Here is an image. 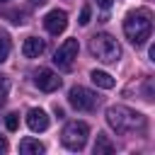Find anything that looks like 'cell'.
<instances>
[{
	"label": "cell",
	"instance_id": "6da1fadb",
	"mask_svg": "<svg viewBox=\"0 0 155 155\" xmlns=\"http://www.w3.org/2000/svg\"><path fill=\"white\" fill-rule=\"evenodd\" d=\"M107 124L121 133V136H131V133H143L148 121L140 111L136 109H128V107H121V104H114L107 109Z\"/></svg>",
	"mask_w": 155,
	"mask_h": 155
},
{
	"label": "cell",
	"instance_id": "7a4b0ae2",
	"mask_svg": "<svg viewBox=\"0 0 155 155\" xmlns=\"http://www.w3.org/2000/svg\"><path fill=\"white\" fill-rule=\"evenodd\" d=\"M150 31H153V12L140 7V10H133L126 15L124 19V34L128 36L131 44L136 46H143L148 39H150Z\"/></svg>",
	"mask_w": 155,
	"mask_h": 155
},
{
	"label": "cell",
	"instance_id": "3957f363",
	"mask_svg": "<svg viewBox=\"0 0 155 155\" xmlns=\"http://www.w3.org/2000/svg\"><path fill=\"white\" fill-rule=\"evenodd\" d=\"M90 51L92 56H97L102 63H116L119 56H121V46L114 36L109 34H94L90 39Z\"/></svg>",
	"mask_w": 155,
	"mask_h": 155
},
{
	"label": "cell",
	"instance_id": "277c9868",
	"mask_svg": "<svg viewBox=\"0 0 155 155\" xmlns=\"http://www.w3.org/2000/svg\"><path fill=\"white\" fill-rule=\"evenodd\" d=\"M87 136H90V126L85 121H70L61 133V143L68 150H82L87 143Z\"/></svg>",
	"mask_w": 155,
	"mask_h": 155
},
{
	"label": "cell",
	"instance_id": "5b68a950",
	"mask_svg": "<svg viewBox=\"0 0 155 155\" xmlns=\"http://www.w3.org/2000/svg\"><path fill=\"white\" fill-rule=\"evenodd\" d=\"M68 102H70V107L78 109V111H92V109L97 107V94H94L92 90L82 87V85H75V87H70V92H68Z\"/></svg>",
	"mask_w": 155,
	"mask_h": 155
},
{
	"label": "cell",
	"instance_id": "8992f818",
	"mask_svg": "<svg viewBox=\"0 0 155 155\" xmlns=\"http://www.w3.org/2000/svg\"><path fill=\"white\" fill-rule=\"evenodd\" d=\"M78 51H80L78 39H65V41L58 46V51L53 53V63H56L61 70H70L73 63H75V58H78Z\"/></svg>",
	"mask_w": 155,
	"mask_h": 155
},
{
	"label": "cell",
	"instance_id": "52a82bcc",
	"mask_svg": "<svg viewBox=\"0 0 155 155\" xmlns=\"http://www.w3.org/2000/svg\"><path fill=\"white\" fill-rule=\"evenodd\" d=\"M34 82H36V87L44 90V92H56V90L61 87V78H58L51 68H39V70L34 73Z\"/></svg>",
	"mask_w": 155,
	"mask_h": 155
},
{
	"label": "cell",
	"instance_id": "ba28073f",
	"mask_svg": "<svg viewBox=\"0 0 155 155\" xmlns=\"http://www.w3.org/2000/svg\"><path fill=\"white\" fill-rule=\"evenodd\" d=\"M44 27H46V31L48 34H61V31H65V27H68V15L63 12V10H51L46 17H44Z\"/></svg>",
	"mask_w": 155,
	"mask_h": 155
},
{
	"label": "cell",
	"instance_id": "9c48e42d",
	"mask_svg": "<svg viewBox=\"0 0 155 155\" xmlns=\"http://www.w3.org/2000/svg\"><path fill=\"white\" fill-rule=\"evenodd\" d=\"M48 114L44 111V109H29V114H27V126L34 131V133H41V131H46L48 128Z\"/></svg>",
	"mask_w": 155,
	"mask_h": 155
},
{
	"label": "cell",
	"instance_id": "30bf717a",
	"mask_svg": "<svg viewBox=\"0 0 155 155\" xmlns=\"http://www.w3.org/2000/svg\"><path fill=\"white\" fill-rule=\"evenodd\" d=\"M44 48H46V44H44V39H39V36H29V39H24V44H22L24 58H39V56L44 53Z\"/></svg>",
	"mask_w": 155,
	"mask_h": 155
},
{
	"label": "cell",
	"instance_id": "8fae6325",
	"mask_svg": "<svg viewBox=\"0 0 155 155\" xmlns=\"http://www.w3.org/2000/svg\"><path fill=\"white\" fill-rule=\"evenodd\" d=\"M90 78H92V82H94L97 87H102V90H111L114 82H116V80H114L109 73H104V70H92Z\"/></svg>",
	"mask_w": 155,
	"mask_h": 155
},
{
	"label": "cell",
	"instance_id": "7c38bea8",
	"mask_svg": "<svg viewBox=\"0 0 155 155\" xmlns=\"http://www.w3.org/2000/svg\"><path fill=\"white\" fill-rule=\"evenodd\" d=\"M19 153L22 155H39V153H44V145L34 138H22L19 140Z\"/></svg>",
	"mask_w": 155,
	"mask_h": 155
},
{
	"label": "cell",
	"instance_id": "4fadbf2b",
	"mask_svg": "<svg viewBox=\"0 0 155 155\" xmlns=\"http://www.w3.org/2000/svg\"><path fill=\"white\" fill-rule=\"evenodd\" d=\"M111 153H114V143L109 140V136L97 133V140H94V155H111Z\"/></svg>",
	"mask_w": 155,
	"mask_h": 155
},
{
	"label": "cell",
	"instance_id": "5bb4252c",
	"mask_svg": "<svg viewBox=\"0 0 155 155\" xmlns=\"http://www.w3.org/2000/svg\"><path fill=\"white\" fill-rule=\"evenodd\" d=\"M10 46H12V44H10V36H7L5 31H0V63L7 58V53H10Z\"/></svg>",
	"mask_w": 155,
	"mask_h": 155
},
{
	"label": "cell",
	"instance_id": "9a60e30c",
	"mask_svg": "<svg viewBox=\"0 0 155 155\" xmlns=\"http://www.w3.org/2000/svg\"><path fill=\"white\" fill-rule=\"evenodd\" d=\"M17 126H19L17 114H7V116H5V128H7V131H17Z\"/></svg>",
	"mask_w": 155,
	"mask_h": 155
},
{
	"label": "cell",
	"instance_id": "2e32d148",
	"mask_svg": "<svg viewBox=\"0 0 155 155\" xmlns=\"http://www.w3.org/2000/svg\"><path fill=\"white\" fill-rule=\"evenodd\" d=\"M90 15H92V7H90V5H82V10H80V19H78V22H80L82 27L90 24Z\"/></svg>",
	"mask_w": 155,
	"mask_h": 155
},
{
	"label": "cell",
	"instance_id": "e0dca14e",
	"mask_svg": "<svg viewBox=\"0 0 155 155\" xmlns=\"http://www.w3.org/2000/svg\"><path fill=\"white\" fill-rule=\"evenodd\" d=\"M111 2H114V0H97V5H99L102 10H109V7H111Z\"/></svg>",
	"mask_w": 155,
	"mask_h": 155
},
{
	"label": "cell",
	"instance_id": "ac0fdd59",
	"mask_svg": "<svg viewBox=\"0 0 155 155\" xmlns=\"http://www.w3.org/2000/svg\"><path fill=\"white\" fill-rule=\"evenodd\" d=\"M5 150H7V140L0 136V153H5Z\"/></svg>",
	"mask_w": 155,
	"mask_h": 155
},
{
	"label": "cell",
	"instance_id": "d6986e66",
	"mask_svg": "<svg viewBox=\"0 0 155 155\" xmlns=\"http://www.w3.org/2000/svg\"><path fill=\"white\" fill-rule=\"evenodd\" d=\"M2 102H5V94H2V92H0V107H2Z\"/></svg>",
	"mask_w": 155,
	"mask_h": 155
}]
</instances>
